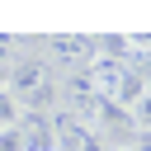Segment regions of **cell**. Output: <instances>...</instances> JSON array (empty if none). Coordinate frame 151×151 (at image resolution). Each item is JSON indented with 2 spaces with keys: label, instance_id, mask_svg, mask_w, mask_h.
Returning <instances> with one entry per match:
<instances>
[{
  "label": "cell",
  "instance_id": "6da1fadb",
  "mask_svg": "<svg viewBox=\"0 0 151 151\" xmlns=\"http://www.w3.org/2000/svg\"><path fill=\"white\" fill-rule=\"evenodd\" d=\"M5 127H14V99L9 94H0V132Z\"/></svg>",
  "mask_w": 151,
  "mask_h": 151
}]
</instances>
